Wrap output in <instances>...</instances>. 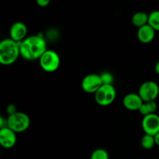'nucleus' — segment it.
I'll return each instance as SVG.
<instances>
[{
	"mask_svg": "<svg viewBox=\"0 0 159 159\" xmlns=\"http://www.w3.org/2000/svg\"><path fill=\"white\" fill-rule=\"evenodd\" d=\"M47 50L46 40L40 35L30 36L20 43V56L26 60H39Z\"/></svg>",
	"mask_w": 159,
	"mask_h": 159,
	"instance_id": "f257e3e1",
	"label": "nucleus"
},
{
	"mask_svg": "<svg viewBox=\"0 0 159 159\" xmlns=\"http://www.w3.org/2000/svg\"><path fill=\"white\" fill-rule=\"evenodd\" d=\"M20 56V43L9 37L3 39L0 42V63L2 65H12Z\"/></svg>",
	"mask_w": 159,
	"mask_h": 159,
	"instance_id": "f03ea898",
	"label": "nucleus"
},
{
	"mask_svg": "<svg viewBox=\"0 0 159 159\" xmlns=\"http://www.w3.org/2000/svg\"><path fill=\"white\" fill-rule=\"evenodd\" d=\"M8 127L16 134L23 133L29 128L30 118L26 113L18 111L14 114L8 116Z\"/></svg>",
	"mask_w": 159,
	"mask_h": 159,
	"instance_id": "7ed1b4c3",
	"label": "nucleus"
},
{
	"mask_svg": "<svg viewBox=\"0 0 159 159\" xmlns=\"http://www.w3.org/2000/svg\"><path fill=\"white\" fill-rule=\"evenodd\" d=\"M40 68L46 72H54L58 69L61 64L59 54L53 50L48 49L39 59Z\"/></svg>",
	"mask_w": 159,
	"mask_h": 159,
	"instance_id": "20e7f679",
	"label": "nucleus"
},
{
	"mask_svg": "<svg viewBox=\"0 0 159 159\" xmlns=\"http://www.w3.org/2000/svg\"><path fill=\"white\" fill-rule=\"evenodd\" d=\"M95 100L101 107H107L114 102L116 91L113 85H102L95 93Z\"/></svg>",
	"mask_w": 159,
	"mask_h": 159,
	"instance_id": "39448f33",
	"label": "nucleus"
},
{
	"mask_svg": "<svg viewBox=\"0 0 159 159\" xmlns=\"http://www.w3.org/2000/svg\"><path fill=\"white\" fill-rule=\"evenodd\" d=\"M138 93L144 102L155 101L159 95V85L154 81H146L141 84Z\"/></svg>",
	"mask_w": 159,
	"mask_h": 159,
	"instance_id": "423d86ee",
	"label": "nucleus"
},
{
	"mask_svg": "<svg viewBox=\"0 0 159 159\" xmlns=\"http://www.w3.org/2000/svg\"><path fill=\"white\" fill-rule=\"evenodd\" d=\"M103 85L100 75L89 74L85 75L81 82V86L84 92L87 93H96Z\"/></svg>",
	"mask_w": 159,
	"mask_h": 159,
	"instance_id": "0eeeda50",
	"label": "nucleus"
},
{
	"mask_svg": "<svg viewBox=\"0 0 159 159\" xmlns=\"http://www.w3.org/2000/svg\"><path fill=\"white\" fill-rule=\"evenodd\" d=\"M141 125L144 134L155 136L159 132V116L155 113L144 116Z\"/></svg>",
	"mask_w": 159,
	"mask_h": 159,
	"instance_id": "6e6552de",
	"label": "nucleus"
},
{
	"mask_svg": "<svg viewBox=\"0 0 159 159\" xmlns=\"http://www.w3.org/2000/svg\"><path fill=\"white\" fill-rule=\"evenodd\" d=\"M27 26L23 22H16L9 29V38L17 43H21L26 38Z\"/></svg>",
	"mask_w": 159,
	"mask_h": 159,
	"instance_id": "1a4fd4ad",
	"label": "nucleus"
},
{
	"mask_svg": "<svg viewBox=\"0 0 159 159\" xmlns=\"http://www.w3.org/2000/svg\"><path fill=\"white\" fill-rule=\"evenodd\" d=\"M16 141V133L9 127L0 129V144L4 148H12L15 146Z\"/></svg>",
	"mask_w": 159,
	"mask_h": 159,
	"instance_id": "9d476101",
	"label": "nucleus"
},
{
	"mask_svg": "<svg viewBox=\"0 0 159 159\" xmlns=\"http://www.w3.org/2000/svg\"><path fill=\"white\" fill-rule=\"evenodd\" d=\"M144 101L141 98L138 93H127L123 99V105L126 109L132 111L138 110L142 106Z\"/></svg>",
	"mask_w": 159,
	"mask_h": 159,
	"instance_id": "9b49d317",
	"label": "nucleus"
},
{
	"mask_svg": "<svg viewBox=\"0 0 159 159\" xmlns=\"http://www.w3.org/2000/svg\"><path fill=\"white\" fill-rule=\"evenodd\" d=\"M155 32L156 31L149 24L138 28L137 36L139 40L143 43H149L155 39Z\"/></svg>",
	"mask_w": 159,
	"mask_h": 159,
	"instance_id": "f8f14e48",
	"label": "nucleus"
},
{
	"mask_svg": "<svg viewBox=\"0 0 159 159\" xmlns=\"http://www.w3.org/2000/svg\"><path fill=\"white\" fill-rule=\"evenodd\" d=\"M149 14L145 12H137L132 16L131 22L136 27L140 28L148 24Z\"/></svg>",
	"mask_w": 159,
	"mask_h": 159,
	"instance_id": "ddd939ff",
	"label": "nucleus"
},
{
	"mask_svg": "<svg viewBox=\"0 0 159 159\" xmlns=\"http://www.w3.org/2000/svg\"><path fill=\"white\" fill-rule=\"evenodd\" d=\"M158 105L155 101H150V102H144L142 106L140 108L139 112L144 116L148 115L155 114L156 113Z\"/></svg>",
	"mask_w": 159,
	"mask_h": 159,
	"instance_id": "4468645a",
	"label": "nucleus"
},
{
	"mask_svg": "<svg viewBox=\"0 0 159 159\" xmlns=\"http://www.w3.org/2000/svg\"><path fill=\"white\" fill-rule=\"evenodd\" d=\"M141 144L142 146V148H144L146 150H150V149L153 148L155 147V145H156V144H155V136L144 134V136L141 138Z\"/></svg>",
	"mask_w": 159,
	"mask_h": 159,
	"instance_id": "2eb2a0df",
	"label": "nucleus"
},
{
	"mask_svg": "<svg viewBox=\"0 0 159 159\" xmlns=\"http://www.w3.org/2000/svg\"><path fill=\"white\" fill-rule=\"evenodd\" d=\"M148 24L155 31H159V10L152 11L149 13Z\"/></svg>",
	"mask_w": 159,
	"mask_h": 159,
	"instance_id": "dca6fc26",
	"label": "nucleus"
},
{
	"mask_svg": "<svg viewBox=\"0 0 159 159\" xmlns=\"http://www.w3.org/2000/svg\"><path fill=\"white\" fill-rule=\"evenodd\" d=\"M90 159H109V154L105 149L97 148L92 152Z\"/></svg>",
	"mask_w": 159,
	"mask_h": 159,
	"instance_id": "f3484780",
	"label": "nucleus"
},
{
	"mask_svg": "<svg viewBox=\"0 0 159 159\" xmlns=\"http://www.w3.org/2000/svg\"><path fill=\"white\" fill-rule=\"evenodd\" d=\"M100 77L103 85H113L114 78L111 73L105 71V72L100 74Z\"/></svg>",
	"mask_w": 159,
	"mask_h": 159,
	"instance_id": "a211bd4d",
	"label": "nucleus"
},
{
	"mask_svg": "<svg viewBox=\"0 0 159 159\" xmlns=\"http://www.w3.org/2000/svg\"><path fill=\"white\" fill-rule=\"evenodd\" d=\"M6 111H7L9 116H10V115H12L14 114V113H17L18 110H17L16 107L14 104H9V105L7 106V107H6Z\"/></svg>",
	"mask_w": 159,
	"mask_h": 159,
	"instance_id": "6ab92c4d",
	"label": "nucleus"
},
{
	"mask_svg": "<svg viewBox=\"0 0 159 159\" xmlns=\"http://www.w3.org/2000/svg\"><path fill=\"white\" fill-rule=\"evenodd\" d=\"M8 127L7 117L1 116V117H0V129L5 128V127Z\"/></svg>",
	"mask_w": 159,
	"mask_h": 159,
	"instance_id": "aec40b11",
	"label": "nucleus"
},
{
	"mask_svg": "<svg viewBox=\"0 0 159 159\" xmlns=\"http://www.w3.org/2000/svg\"><path fill=\"white\" fill-rule=\"evenodd\" d=\"M50 3H51L50 0H37V4L40 7H46Z\"/></svg>",
	"mask_w": 159,
	"mask_h": 159,
	"instance_id": "412c9836",
	"label": "nucleus"
},
{
	"mask_svg": "<svg viewBox=\"0 0 159 159\" xmlns=\"http://www.w3.org/2000/svg\"><path fill=\"white\" fill-rule=\"evenodd\" d=\"M155 72H156L157 74L159 75V61H158L156 62V64H155Z\"/></svg>",
	"mask_w": 159,
	"mask_h": 159,
	"instance_id": "4be33fe9",
	"label": "nucleus"
},
{
	"mask_svg": "<svg viewBox=\"0 0 159 159\" xmlns=\"http://www.w3.org/2000/svg\"><path fill=\"white\" fill-rule=\"evenodd\" d=\"M155 144H156V145L159 146V132L155 136Z\"/></svg>",
	"mask_w": 159,
	"mask_h": 159,
	"instance_id": "5701e85b",
	"label": "nucleus"
}]
</instances>
